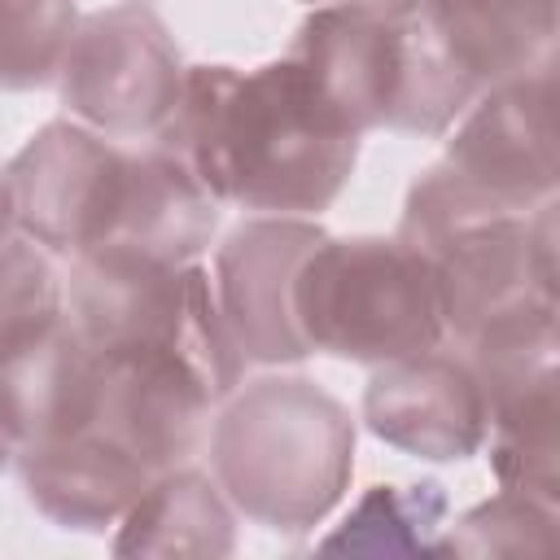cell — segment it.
Masks as SVG:
<instances>
[{"mask_svg":"<svg viewBox=\"0 0 560 560\" xmlns=\"http://www.w3.org/2000/svg\"><path fill=\"white\" fill-rule=\"evenodd\" d=\"M66 315V276L57 254L13 232L0 241V350L26 341Z\"/></svg>","mask_w":560,"mask_h":560,"instance_id":"cell-21","label":"cell"},{"mask_svg":"<svg viewBox=\"0 0 560 560\" xmlns=\"http://www.w3.org/2000/svg\"><path fill=\"white\" fill-rule=\"evenodd\" d=\"M114 529V556L219 560L236 551V508L228 503L219 481L192 464L158 472Z\"/></svg>","mask_w":560,"mask_h":560,"instance_id":"cell-16","label":"cell"},{"mask_svg":"<svg viewBox=\"0 0 560 560\" xmlns=\"http://www.w3.org/2000/svg\"><path fill=\"white\" fill-rule=\"evenodd\" d=\"M306 4H359V9L389 13V18H407V13H416L420 0H306Z\"/></svg>","mask_w":560,"mask_h":560,"instance_id":"cell-22","label":"cell"},{"mask_svg":"<svg viewBox=\"0 0 560 560\" xmlns=\"http://www.w3.org/2000/svg\"><path fill=\"white\" fill-rule=\"evenodd\" d=\"M184 74L188 66L166 22L127 0L74 22L52 83L66 118L109 140H158L179 109Z\"/></svg>","mask_w":560,"mask_h":560,"instance_id":"cell-6","label":"cell"},{"mask_svg":"<svg viewBox=\"0 0 560 560\" xmlns=\"http://www.w3.org/2000/svg\"><path fill=\"white\" fill-rule=\"evenodd\" d=\"M293 324L311 354L394 363L446 341L433 258L398 236H319L293 276Z\"/></svg>","mask_w":560,"mask_h":560,"instance_id":"cell-4","label":"cell"},{"mask_svg":"<svg viewBox=\"0 0 560 560\" xmlns=\"http://www.w3.org/2000/svg\"><path fill=\"white\" fill-rule=\"evenodd\" d=\"M486 389L459 350L433 346L394 363H381L363 385V424L385 446L429 459L459 464L486 442Z\"/></svg>","mask_w":560,"mask_h":560,"instance_id":"cell-11","label":"cell"},{"mask_svg":"<svg viewBox=\"0 0 560 560\" xmlns=\"http://www.w3.org/2000/svg\"><path fill=\"white\" fill-rule=\"evenodd\" d=\"M451 525V494L442 481H376L319 538V551H372V556H442Z\"/></svg>","mask_w":560,"mask_h":560,"instance_id":"cell-18","label":"cell"},{"mask_svg":"<svg viewBox=\"0 0 560 560\" xmlns=\"http://www.w3.org/2000/svg\"><path fill=\"white\" fill-rule=\"evenodd\" d=\"M416 18L477 88L556 61L560 0H420Z\"/></svg>","mask_w":560,"mask_h":560,"instance_id":"cell-15","label":"cell"},{"mask_svg":"<svg viewBox=\"0 0 560 560\" xmlns=\"http://www.w3.org/2000/svg\"><path fill=\"white\" fill-rule=\"evenodd\" d=\"M442 293L446 341H468L499 315L560 302L556 289V197L525 214H494L429 249Z\"/></svg>","mask_w":560,"mask_h":560,"instance_id":"cell-9","label":"cell"},{"mask_svg":"<svg viewBox=\"0 0 560 560\" xmlns=\"http://www.w3.org/2000/svg\"><path fill=\"white\" fill-rule=\"evenodd\" d=\"M219 206L319 219L354 175L359 140L289 57L262 66H188L179 109L158 136Z\"/></svg>","mask_w":560,"mask_h":560,"instance_id":"cell-1","label":"cell"},{"mask_svg":"<svg viewBox=\"0 0 560 560\" xmlns=\"http://www.w3.org/2000/svg\"><path fill=\"white\" fill-rule=\"evenodd\" d=\"M13 464L35 512L79 534L114 529L158 477V468H149L140 455L92 429L18 446Z\"/></svg>","mask_w":560,"mask_h":560,"instance_id":"cell-13","label":"cell"},{"mask_svg":"<svg viewBox=\"0 0 560 560\" xmlns=\"http://www.w3.org/2000/svg\"><path fill=\"white\" fill-rule=\"evenodd\" d=\"M18 228H13V192H9V171L0 166V241H9Z\"/></svg>","mask_w":560,"mask_h":560,"instance_id":"cell-23","label":"cell"},{"mask_svg":"<svg viewBox=\"0 0 560 560\" xmlns=\"http://www.w3.org/2000/svg\"><path fill=\"white\" fill-rule=\"evenodd\" d=\"M66 319L101 350H158L175 354L228 398L245 381L210 267L201 262H153L118 249L79 254L66 271Z\"/></svg>","mask_w":560,"mask_h":560,"instance_id":"cell-5","label":"cell"},{"mask_svg":"<svg viewBox=\"0 0 560 560\" xmlns=\"http://www.w3.org/2000/svg\"><path fill=\"white\" fill-rule=\"evenodd\" d=\"M13 228L57 258L96 254L114 241L131 188V144L74 118L44 122L9 162Z\"/></svg>","mask_w":560,"mask_h":560,"instance_id":"cell-7","label":"cell"},{"mask_svg":"<svg viewBox=\"0 0 560 560\" xmlns=\"http://www.w3.org/2000/svg\"><path fill=\"white\" fill-rule=\"evenodd\" d=\"M96 389L101 354L66 315L0 350V429L13 446L92 429Z\"/></svg>","mask_w":560,"mask_h":560,"instance_id":"cell-12","label":"cell"},{"mask_svg":"<svg viewBox=\"0 0 560 560\" xmlns=\"http://www.w3.org/2000/svg\"><path fill=\"white\" fill-rule=\"evenodd\" d=\"M210 477L236 516L298 538L332 516L354 472V416L298 372L241 381L210 411Z\"/></svg>","mask_w":560,"mask_h":560,"instance_id":"cell-2","label":"cell"},{"mask_svg":"<svg viewBox=\"0 0 560 560\" xmlns=\"http://www.w3.org/2000/svg\"><path fill=\"white\" fill-rule=\"evenodd\" d=\"M13 459H18V446H13V438H9L4 429H0V472H4V468H9Z\"/></svg>","mask_w":560,"mask_h":560,"instance_id":"cell-24","label":"cell"},{"mask_svg":"<svg viewBox=\"0 0 560 560\" xmlns=\"http://www.w3.org/2000/svg\"><path fill=\"white\" fill-rule=\"evenodd\" d=\"M319 105L354 136H446L481 92L429 39L416 13L311 4L284 52Z\"/></svg>","mask_w":560,"mask_h":560,"instance_id":"cell-3","label":"cell"},{"mask_svg":"<svg viewBox=\"0 0 560 560\" xmlns=\"http://www.w3.org/2000/svg\"><path fill=\"white\" fill-rule=\"evenodd\" d=\"M219 214L223 206L175 149H166L162 140H140L131 149L127 210L105 249L153 262H201V254L219 236Z\"/></svg>","mask_w":560,"mask_h":560,"instance_id":"cell-14","label":"cell"},{"mask_svg":"<svg viewBox=\"0 0 560 560\" xmlns=\"http://www.w3.org/2000/svg\"><path fill=\"white\" fill-rule=\"evenodd\" d=\"M74 22V0H0V92L48 88Z\"/></svg>","mask_w":560,"mask_h":560,"instance_id":"cell-20","label":"cell"},{"mask_svg":"<svg viewBox=\"0 0 560 560\" xmlns=\"http://www.w3.org/2000/svg\"><path fill=\"white\" fill-rule=\"evenodd\" d=\"M442 162L503 210L556 197V61L490 83L446 131Z\"/></svg>","mask_w":560,"mask_h":560,"instance_id":"cell-8","label":"cell"},{"mask_svg":"<svg viewBox=\"0 0 560 560\" xmlns=\"http://www.w3.org/2000/svg\"><path fill=\"white\" fill-rule=\"evenodd\" d=\"M486 389V442L499 486L560 503V368H525Z\"/></svg>","mask_w":560,"mask_h":560,"instance_id":"cell-17","label":"cell"},{"mask_svg":"<svg viewBox=\"0 0 560 560\" xmlns=\"http://www.w3.org/2000/svg\"><path fill=\"white\" fill-rule=\"evenodd\" d=\"M319 236V219L249 214L219 241L210 284L223 328L245 363L284 368L311 354L293 324V276Z\"/></svg>","mask_w":560,"mask_h":560,"instance_id":"cell-10","label":"cell"},{"mask_svg":"<svg viewBox=\"0 0 560 560\" xmlns=\"http://www.w3.org/2000/svg\"><path fill=\"white\" fill-rule=\"evenodd\" d=\"M560 503L499 486L490 499L446 525L442 556H525L547 560L560 547Z\"/></svg>","mask_w":560,"mask_h":560,"instance_id":"cell-19","label":"cell"}]
</instances>
